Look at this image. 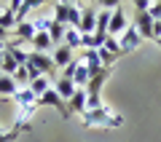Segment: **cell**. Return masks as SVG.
Masks as SVG:
<instances>
[{"mask_svg": "<svg viewBox=\"0 0 161 142\" xmlns=\"http://www.w3.org/2000/svg\"><path fill=\"white\" fill-rule=\"evenodd\" d=\"M80 62L86 64L89 70H102V62H99V54H97V51H83Z\"/></svg>", "mask_w": 161, "mask_h": 142, "instance_id": "obj_21", "label": "cell"}, {"mask_svg": "<svg viewBox=\"0 0 161 142\" xmlns=\"http://www.w3.org/2000/svg\"><path fill=\"white\" fill-rule=\"evenodd\" d=\"M54 91H57L64 102H70L73 94H75V83H73L70 78H62V75H59V78H54Z\"/></svg>", "mask_w": 161, "mask_h": 142, "instance_id": "obj_12", "label": "cell"}, {"mask_svg": "<svg viewBox=\"0 0 161 142\" xmlns=\"http://www.w3.org/2000/svg\"><path fill=\"white\" fill-rule=\"evenodd\" d=\"M80 123L86 126V129H94V126H97V129H118V126L124 123V118L115 115L108 105H102V107H97V110H86L83 118H80Z\"/></svg>", "mask_w": 161, "mask_h": 142, "instance_id": "obj_1", "label": "cell"}, {"mask_svg": "<svg viewBox=\"0 0 161 142\" xmlns=\"http://www.w3.org/2000/svg\"><path fill=\"white\" fill-rule=\"evenodd\" d=\"M6 54H11V57L16 59V64H19V67H27V62H30V51H24V48H19V46H14L11 40H8Z\"/></svg>", "mask_w": 161, "mask_h": 142, "instance_id": "obj_16", "label": "cell"}, {"mask_svg": "<svg viewBox=\"0 0 161 142\" xmlns=\"http://www.w3.org/2000/svg\"><path fill=\"white\" fill-rule=\"evenodd\" d=\"M14 80H16V86L27 89V86H30V80H32V78H30V70H27V67H19L16 73H14Z\"/></svg>", "mask_w": 161, "mask_h": 142, "instance_id": "obj_22", "label": "cell"}, {"mask_svg": "<svg viewBox=\"0 0 161 142\" xmlns=\"http://www.w3.org/2000/svg\"><path fill=\"white\" fill-rule=\"evenodd\" d=\"M51 59H54V64H57V70H64V67L75 59V51H73V48H67L64 43H62V46H54Z\"/></svg>", "mask_w": 161, "mask_h": 142, "instance_id": "obj_11", "label": "cell"}, {"mask_svg": "<svg viewBox=\"0 0 161 142\" xmlns=\"http://www.w3.org/2000/svg\"><path fill=\"white\" fill-rule=\"evenodd\" d=\"M51 19H35V32H48Z\"/></svg>", "mask_w": 161, "mask_h": 142, "instance_id": "obj_29", "label": "cell"}, {"mask_svg": "<svg viewBox=\"0 0 161 142\" xmlns=\"http://www.w3.org/2000/svg\"><path fill=\"white\" fill-rule=\"evenodd\" d=\"M54 22L78 30V24H80V6H75V3H64V0L54 3Z\"/></svg>", "mask_w": 161, "mask_h": 142, "instance_id": "obj_2", "label": "cell"}, {"mask_svg": "<svg viewBox=\"0 0 161 142\" xmlns=\"http://www.w3.org/2000/svg\"><path fill=\"white\" fill-rule=\"evenodd\" d=\"M62 43L67 46V48H73V51H75V48H80V32H78L75 27H67V32H64V40H62Z\"/></svg>", "mask_w": 161, "mask_h": 142, "instance_id": "obj_19", "label": "cell"}, {"mask_svg": "<svg viewBox=\"0 0 161 142\" xmlns=\"http://www.w3.org/2000/svg\"><path fill=\"white\" fill-rule=\"evenodd\" d=\"M134 8H137V11H148L150 3H148V0H137V3H134Z\"/></svg>", "mask_w": 161, "mask_h": 142, "instance_id": "obj_30", "label": "cell"}, {"mask_svg": "<svg viewBox=\"0 0 161 142\" xmlns=\"http://www.w3.org/2000/svg\"><path fill=\"white\" fill-rule=\"evenodd\" d=\"M156 46H158V48H161V38H158V40H156Z\"/></svg>", "mask_w": 161, "mask_h": 142, "instance_id": "obj_33", "label": "cell"}, {"mask_svg": "<svg viewBox=\"0 0 161 142\" xmlns=\"http://www.w3.org/2000/svg\"><path fill=\"white\" fill-rule=\"evenodd\" d=\"M105 51H110L113 57H121V46H118V38H113V35H108V40H105V46H102Z\"/></svg>", "mask_w": 161, "mask_h": 142, "instance_id": "obj_24", "label": "cell"}, {"mask_svg": "<svg viewBox=\"0 0 161 142\" xmlns=\"http://www.w3.org/2000/svg\"><path fill=\"white\" fill-rule=\"evenodd\" d=\"M32 51H38V54H48V51H54V43H51V38H48V32H38L32 38Z\"/></svg>", "mask_w": 161, "mask_h": 142, "instance_id": "obj_13", "label": "cell"}, {"mask_svg": "<svg viewBox=\"0 0 161 142\" xmlns=\"http://www.w3.org/2000/svg\"><path fill=\"white\" fill-rule=\"evenodd\" d=\"M27 64H32L35 70H38L43 78H51L54 73H57V64H54V59H51V54H38V51H30V62Z\"/></svg>", "mask_w": 161, "mask_h": 142, "instance_id": "obj_3", "label": "cell"}, {"mask_svg": "<svg viewBox=\"0 0 161 142\" xmlns=\"http://www.w3.org/2000/svg\"><path fill=\"white\" fill-rule=\"evenodd\" d=\"M8 35H11V30H3V27H0V40H6V43H8Z\"/></svg>", "mask_w": 161, "mask_h": 142, "instance_id": "obj_32", "label": "cell"}, {"mask_svg": "<svg viewBox=\"0 0 161 142\" xmlns=\"http://www.w3.org/2000/svg\"><path fill=\"white\" fill-rule=\"evenodd\" d=\"M19 70L16 59L11 57V54H3V64H0V75H8V78H14V73Z\"/></svg>", "mask_w": 161, "mask_h": 142, "instance_id": "obj_18", "label": "cell"}, {"mask_svg": "<svg viewBox=\"0 0 161 142\" xmlns=\"http://www.w3.org/2000/svg\"><path fill=\"white\" fill-rule=\"evenodd\" d=\"M113 11H115V8H113ZM113 11H110V8H99V11H97V30H94L97 35H108V30H110V16H113Z\"/></svg>", "mask_w": 161, "mask_h": 142, "instance_id": "obj_14", "label": "cell"}, {"mask_svg": "<svg viewBox=\"0 0 161 142\" xmlns=\"http://www.w3.org/2000/svg\"><path fill=\"white\" fill-rule=\"evenodd\" d=\"M0 14H3V3H0Z\"/></svg>", "mask_w": 161, "mask_h": 142, "instance_id": "obj_35", "label": "cell"}, {"mask_svg": "<svg viewBox=\"0 0 161 142\" xmlns=\"http://www.w3.org/2000/svg\"><path fill=\"white\" fill-rule=\"evenodd\" d=\"M32 8H35V3H19V6H16V24L24 22V16H27Z\"/></svg>", "mask_w": 161, "mask_h": 142, "instance_id": "obj_25", "label": "cell"}, {"mask_svg": "<svg viewBox=\"0 0 161 142\" xmlns=\"http://www.w3.org/2000/svg\"><path fill=\"white\" fill-rule=\"evenodd\" d=\"M148 14L153 16V22H161V0H158V3H150Z\"/></svg>", "mask_w": 161, "mask_h": 142, "instance_id": "obj_28", "label": "cell"}, {"mask_svg": "<svg viewBox=\"0 0 161 142\" xmlns=\"http://www.w3.org/2000/svg\"><path fill=\"white\" fill-rule=\"evenodd\" d=\"M16 91H19L16 80L8 78V75H0V99H8V97L14 99V94H16Z\"/></svg>", "mask_w": 161, "mask_h": 142, "instance_id": "obj_15", "label": "cell"}, {"mask_svg": "<svg viewBox=\"0 0 161 142\" xmlns=\"http://www.w3.org/2000/svg\"><path fill=\"white\" fill-rule=\"evenodd\" d=\"M73 83H75V89H86V83H89V67L80 62V59H78V67H75Z\"/></svg>", "mask_w": 161, "mask_h": 142, "instance_id": "obj_17", "label": "cell"}, {"mask_svg": "<svg viewBox=\"0 0 161 142\" xmlns=\"http://www.w3.org/2000/svg\"><path fill=\"white\" fill-rule=\"evenodd\" d=\"M22 131H24V129H19V126H16V129H11V131H0V142H14Z\"/></svg>", "mask_w": 161, "mask_h": 142, "instance_id": "obj_26", "label": "cell"}, {"mask_svg": "<svg viewBox=\"0 0 161 142\" xmlns=\"http://www.w3.org/2000/svg\"><path fill=\"white\" fill-rule=\"evenodd\" d=\"M0 64H3V54H0Z\"/></svg>", "mask_w": 161, "mask_h": 142, "instance_id": "obj_34", "label": "cell"}, {"mask_svg": "<svg viewBox=\"0 0 161 142\" xmlns=\"http://www.w3.org/2000/svg\"><path fill=\"white\" fill-rule=\"evenodd\" d=\"M75 67H78V57H75V59H73V62H70V64H67V67H64V70H62V78H70V80H73V75H75Z\"/></svg>", "mask_w": 161, "mask_h": 142, "instance_id": "obj_27", "label": "cell"}, {"mask_svg": "<svg viewBox=\"0 0 161 142\" xmlns=\"http://www.w3.org/2000/svg\"><path fill=\"white\" fill-rule=\"evenodd\" d=\"M153 16H150L148 11H137V16H134V27H137V32L142 35V40H153Z\"/></svg>", "mask_w": 161, "mask_h": 142, "instance_id": "obj_7", "label": "cell"}, {"mask_svg": "<svg viewBox=\"0 0 161 142\" xmlns=\"http://www.w3.org/2000/svg\"><path fill=\"white\" fill-rule=\"evenodd\" d=\"M126 27H129V19H126V14H124V8H115L113 11V16H110V30H108V35H113V38H121V35L126 32Z\"/></svg>", "mask_w": 161, "mask_h": 142, "instance_id": "obj_8", "label": "cell"}, {"mask_svg": "<svg viewBox=\"0 0 161 142\" xmlns=\"http://www.w3.org/2000/svg\"><path fill=\"white\" fill-rule=\"evenodd\" d=\"M0 131H3V129H0Z\"/></svg>", "mask_w": 161, "mask_h": 142, "instance_id": "obj_36", "label": "cell"}, {"mask_svg": "<svg viewBox=\"0 0 161 142\" xmlns=\"http://www.w3.org/2000/svg\"><path fill=\"white\" fill-rule=\"evenodd\" d=\"M105 80H108V70H89V83H86V94L92 97H99V91H102Z\"/></svg>", "mask_w": 161, "mask_h": 142, "instance_id": "obj_9", "label": "cell"}, {"mask_svg": "<svg viewBox=\"0 0 161 142\" xmlns=\"http://www.w3.org/2000/svg\"><path fill=\"white\" fill-rule=\"evenodd\" d=\"M48 89H51V80H48V78H35L32 83H30V91H32L35 97H43Z\"/></svg>", "mask_w": 161, "mask_h": 142, "instance_id": "obj_20", "label": "cell"}, {"mask_svg": "<svg viewBox=\"0 0 161 142\" xmlns=\"http://www.w3.org/2000/svg\"><path fill=\"white\" fill-rule=\"evenodd\" d=\"M86 99H89L86 89H75L73 99L67 102V113H70V115H78V118H83V113H86Z\"/></svg>", "mask_w": 161, "mask_h": 142, "instance_id": "obj_10", "label": "cell"}, {"mask_svg": "<svg viewBox=\"0 0 161 142\" xmlns=\"http://www.w3.org/2000/svg\"><path fill=\"white\" fill-rule=\"evenodd\" d=\"M14 35H16V40H11V43L19 46V48H22L24 43H32V38L38 35V32H35V22H27V19L19 22L16 27H14Z\"/></svg>", "mask_w": 161, "mask_h": 142, "instance_id": "obj_6", "label": "cell"}, {"mask_svg": "<svg viewBox=\"0 0 161 142\" xmlns=\"http://www.w3.org/2000/svg\"><path fill=\"white\" fill-rule=\"evenodd\" d=\"M161 38V22H156L153 24V40H158Z\"/></svg>", "mask_w": 161, "mask_h": 142, "instance_id": "obj_31", "label": "cell"}, {"mask_svg": "<svg viewBox=\"0 0 161 142\" xmlns=\"http://www.w3.org/2000/svg\"><path fill=\"white\" fill-rule=\"evenodd\" d=\"M118 46H121V54H129V51H134V48H140V46H142V35L137 32V27H134V24H129L126 32L118 38Z\"/></svg>", "mask_w": 161, "mask_h": 142, "instance_id": "obj_5", "label": "cell"}, {"mask_svg": "<svg viewBox=\"0 0 161 142\" xmlns=\"http://www.w3.org/2000/svg\"><path fill=\"white\" fill-rule=\"evenodd\" d=\"M97 6H83L80 8V24H78V32L80 35H92L97 30Z\"/></svg>", "mask_w": 161, "mask_h": 142, "instance_id": "obj_4", "label": "cell"}, {"mask_svg": "<svg viewBox=\"0 0 161 142\" xmlns=\"http://www.w3.org/2000/svg\"><path fill=\"white\" fill-rule=\"evenodd\" d=\"M97 54H99V62H102V67H105V70H110L115 62H118V57H113V54H110V51H105V48H99Z\"/></svg>", "mask_w": 161, "mask_h": 142, "instance_id": "obj_23", "label": "cell"}]
</instances>
